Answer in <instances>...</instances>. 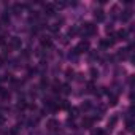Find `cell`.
Segmentation results:
<instances>
[{
    "label": "cell",
    "instance_id": "obj_1",
    "mask_svg": "<svg viewBox=\"0 0 135 135\" xmlns=\"http://www.w3.org/2000/svg\"><path fill=\"white\" fill-rule=\"evenodd\" d=\"M81 32H83V35H94L97 32V27L92 22H84L81 27Z\"/></svg>",
    "mask_w": 135,
    "mask_h": 135
},
{
    "label": "cell",
    "instance_id": "obj_5",
    "mask_svg": "<svg viewBox=\"0 0 135 135\" xmlns=\"http://www.w3.org/2000/svg\"><path fill=\"white\" fill-rule=\"evenodd\" d=\"M45 11H46L48 16H52V15L56 13V7H54L52 3H46V5H45Z\"/></svg>",
    "mask_w": 135,
    "mask_h": 135
},
{
    "label": "cell",
    "instance_id": "obj_10",
    "mask_svg": "<svg viewBox=\"0 0 135 135\" xmlns=\"http://www.w3.org/2000/svg\"><path fill=\"white\" fill-rule=\"evenodd\" d=\"M126 37H127V30H124V29H122V30H119V32L114 35V38H116V40H126Z\"/></svg>",
    "mask_w": 135,
    "mask_h": 135
},
{
    "label": "cell",
    "instance_id": "obj_15",
    "mask_svg": "<svg viewBox=\"0 0 135 135\" xmlns=\"http://www.w3.org/2000/svg\"><path fill=\"white\" fill-rule=\"evenodd\" d=\"M76 33H78V27H76V26L70 27V30H69V35H72V37H73V35H76Z\"/></svg>",
    "mask_w": 135,
    "mask_h": 135
},
{
    "label": "cell",
    "instance_id": "obj_19",
    "mask_svg": "<svg viewBox=\"0 0 135 135\" xmlns=\"http://www.w3.org/2000/svg\"><path fill=\"white\" fill-rule=\"evenodd\" d=\"M88 92H91V94H92V92H95V88H94V84H92V83H89V84H88Z\"/></svg>",
    "mask_w": 135,
    "mask_h": 135
},
{
    "label": "cell",
    "instance_id": "obj_8",
    "mask_svg": "<svg viewBox=\"0 0 135 135\" xmlns=\"http://www.w3.org/2000/svg\"><path fill=\"white\" fill-rule=\"evenodd\" d=\"M46 127H48L49 130H56V129L59 127V122H57L56 119H49V121H48V124H46Z\"/></svg>",
    "mask_w": 135,
    "mask_h": 135
},
{
    "label": "cell",
    "instance_id": "obj_22",
    "mask_svg": "<svg viewBox=\"0 0 135 135\" xmlns=\"http://www.w3.org/2000/svg\"><path fill=\"white\" fill-rule=\"evenodd\" d=\"M81 108H83V110H89V108H91V103H89V102H86V103H83V105H81Z\"/></svg>",
    "mask_w": 135,
    "mask_h": 135
},
{
    "label": "cell",
    "instance_id": "obj_18",
    "mask_svg": "<svg viewBox=\"0 0 135 135\" xmlns=\"http://www.w3.org/2000/svg\"><path fill=\"white\" fill-rule=\"evenodd\" d=\"M78 113H80V110H78V108H72V110H70V114H72L73 118H76V116H78Z\"/></svg>",
    "mask_w": 135,
    "mask_h": 135
},
{
    "label": "cell",
    "instance_id": "obj_26",
    "mask_svg": "<svg viewBox=\"0 0 135 135\" xmlns=\"http://www.w3.org/2000/svg\"><path fill=\"white\" fill-rule=\"evenodd\" d=\"M72 75H73L72 70H67V78H72Z\"/></svg>",
    "mask_w": 135,
    "mask_h": 135
},
{
    "label": "cell",
    "instance_id": "obj_20",
    "mask_svg": "<svg viewBox=\"0 0 135 135\" xmlns=\"http://www.w3.org/2000/svg\"><path fill=\"white\" fill-rule=\"evenodd\" d=\"M26 107H27V103H26V102H24V100H21V102H19V103H18V108H19V110H24V108H26Z\"/></svg>",
    "mask_w": 135,
    "mask_h": 135
},
{
    "label": "cell",
    "instance_id": "obj_27",
    "mask_svg": "<svg viewBox=\"0 0 135 135\" xmlns=\"http://www.w3.org/2000/svg\"><path fill=\"white\" fill-rule=\"evenodd\" d=\"M0 45H5V37L0 35Z\"/></svg>",
    "mask_w": 135,
    "mask_h": 135
},
{
    "label": "cell",
    "instance_id": "obj_12",
    "mask_svg": "<svg viewBox=\"0 0 135 135\" xmlns=\"http://www.w3.org/2000/svg\"><path fill=\"white\" fill-rule=\"evenodd\" d=\"M116 122H118V116L114 114V116H111V118H110V121H108V127H110V129H111V127H114V126H116Z\"/></svg>",
    "mask_w": 135,
    "mask_h": 135
},
{
    "label": "cell",
    "instance_id": "obj_17",
    "mask_svg": "<svg viewBox=\"0 0 135 135\" xmlns=\"http://www.w3.org/2000/svg\"><path fill=\"white\" fill-rule=\"evenodd\" d=\"M62 92H64V94H70V88H69V84H64V86H62Z\"/></svg>",
    "mask_w": 135,
    "mask_h": 135
},
{
    "label": "cell",
    "instance_id": "obj_4",
    "mask_svg": "<svg viewBox=\"0 0 135 135\" xmlns=\"http://www.w3.org/2000/svg\"><path fill=\"white\" fill-rule=\"evenodd\" d=\"M10 48H13V49H19V48H21V38L13 37V38L10 40Z\"/></svg>",
    "mask_w": 135,
    "mask_h": 135
},
{
    "label": "cell",
    "instance_id": "obj_11",
    "mask_svg": "<svg viewBox=\"0 0 135 135\" xmlns=\"http://www.w3.org/2000/svg\"><path fill=\"white\" fill-rule=\"evenodd\" d=\"M81 124H83V127H92V124H94V118H84Z\"/></svg>",
    "mask_w": 135,
    "mask_h": 135
},
{
    "label": "cell",
    "instance_id": "obj_24",
    "mask_svg": "<svg viewBox=\"0 0 135 135\" xmlns=\"http://www.w3.org/2000/svg\"><path fill=\"white\" fill-rule=\"evenodd\" d=\"M126 126H127V130H132V121L130 119H127V124Z\"/></svg>",
    "mask_w": 135,
    "mask_h": 135
},
{
    "label": "cell",
    "instance_id": "obj_14",
    "mask_svg": "<svg viewBox=\"0 0 135 135\" xmlns=\"http://www.w3.org/2000/svg\"><path fill=\"white\" fill-rule=\"evenodd\" d=\"M24 7H26V5H22V3H16V5L13 7V10H15L16 13H19V11H21V10L24 8Z\"/></svg>",
    "mask_w": 135,
    "mask_h": 135
},
{
    "label": "cell",
    "instance_id": "obj_9",
    "mask_svg": "<svg viewBox=\"0 0 135 135\" xmlns=\"http://www.w3.org/2000/svg\"><path fill=\"white\" fill-rule=\"evenodd\" d=\"M94 18H95V21H97V22H102V21L105 19V13H103L102 10H97V11H95V15H94Z\"/></svg>",
    "mask_w": 135,
    "mask_h": 135
},
{
    "label": "cell",
    "instance_id": "obj_7",
    "mask_svg": "<svg viewBox=\"0 0 135 135\" xmlns=\"http://www.w3.org/2000/svg\"><path fill=\"white\" fill-rule=\"evenodd\" d=\"M40 43H41L43 48H51V46H52V41H51V38H48V37H43V38L40 40Z\"/></svg>",
    "mask_w": 135,
    "mask_h": 135
},
{
    "label": "cell",
    "instance_id": "obj_6",
    "mask_svg": "<svg viewBox=\"0 0 135 135\" xmlns=\"http://www.w3.org/2000/svg\"><path fill=\"white\" fill-rule=\"evenodd\" d=\"M130 18H132V10H126V11H122V15H121V21H122V22H127Z\"/></svg>",
    "mask_w": 135,
    "mask_h": 135
},
{
    "label": "cell",
    "instance_id": "obj_2",
    "mask_svg": "<svg viewBox=\"0 0 135 135\" xmlns=\"http://www.w3.org/2000/svg\"><path fill=\"white\" fill-rule=\"evenodd\" d=\"M75 51H76V54H83V52H88V51H89V41H88V40H81V41L76 45Z\"/></svg>",
    "mask_w": 135,
    "mask_h": 135
},
{
    "label": "cell",
    "instance_id": "obj_3",
    "mask_svg": "<svg viewBox=\"0 0 135 135\" xmlns=\"http://www.w3.org/2000/svg\"><path fill=\"white\" fill-rule=\"evenodd\" d=\"M114 41H116V38H114V35H113V37H110V38H107V40H102V41H100V46H102V48H111V46L114 45Z\"/></svg>",
    "mask_w": 135,
    "mask_h": 135
},
{
    "label": "cell",
    "instance_id": "obj_13",
    "mask_svg": "<svg viewBox=\"0 0 135 135\" xmlns=\"http://www.w3.org/2000/svg\"><path fill=\"white\" fill-rule=\"evenodd\" d=\"M111 107H114V105H118V95H110V102H108Z\"/></svg>",
    "mask_w": 135,
    "mask_h": 135
},
{
    "label": "cell",
    "instance_id": "obj_21",
    "mask_svg": "<svg viewBox=\"0 0 135 135\" xmlns=\"http://www.w3.org/2000/svg\"><path fill=\"white\" fill-rule=\"evenodd\" d=\"M91 75H92V78H97V75H99V72H97L95 69H91Z\"/></svg>",
    "mask_w": 135,
    "mask_h": 135
},
{
    "label": "cell",
    "instance_id": "obj_25",
    "mask_svg": "<svg viewBox=\"0 0 135 135\" xmlns=\"http://www.w3.org/2000/svg\"><path fill=\"white\" fill-rule=\"evenodd\" d=\"M3 124H5V116L0 114V126H3Z\"/></svg>",
    "mask_w": 135,
    "mask_h": 135
},
{
    "label": "cell",
    "instance_id": "obj_23",
    "mask_svg": "<svg viewBox=\"0 0 135 135\" xmlns=\"http://www.w3.org/2000/svg\"><path fill=\"white\" fill-rule=\"evenodd\" d=\"M2 21H3V22H8V21H10V16H8V15H3V16H2Z\"/></svg>",
    "mask_w": 135,
    "mask_h": 135
},
{
    "label": "cell",
    "instance_id": "obj_16",
    "mask_svg": "<svg viewBox=\"0 0 135 135\" xmlns=\"http://www.w3.org/2000/svg\"><path fill=\"white\" fill-rule=\"evenodd\" d=\"M92 135H105V132L102 129H94L92 130Z\"/></svg>",
    "mask_w": 135,
    "mask_h": 135
}]
</instances>
